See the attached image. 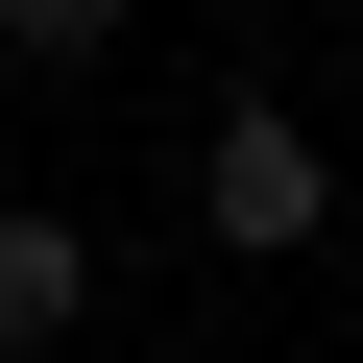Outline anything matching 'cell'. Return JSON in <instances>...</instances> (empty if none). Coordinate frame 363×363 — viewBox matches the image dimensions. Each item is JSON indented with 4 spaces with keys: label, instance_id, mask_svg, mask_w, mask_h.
<instances>
[{
    "label": "cell",
    "instance_id": "7a4b0ae2",
    "mask_svg": "<svg viewBox=\"0 0 363 363\" xmlns=\"http://www.w3.org/2000/svg\"><path fill=\"white\" fill-rule=\"evenodd\" d=\"M73 315H97V242L73 218H0V363H49Z\"/></svg>",
    "mask_w": 363,
    "mask_h": 363
},
{
    "label": "cell",
    "instance_id": "3957f363",
    "mask_svg": "<svg viewBox=\"0 0 363 363\" xmlns=\"http://www.w3.org/2000/svg\"><path fill=\"white\" fill-rule=\"evenodd\" d=\"M121 25H145V0H0V49H25V73H97Z\"/></svg>",
    "mask_w": 363,
    "mask_h": 363
},
{
    "label": "cell",
    "instance_id": "6da1fadb",
    "mask_svg": "<svg viewBox=\"0 0 363 363\" xmlns=\"http://www.w3.org/2000/svg\"><path fill=\"white\" fill-rule=\"evenodd\" d=\"M194 194H218V242H242V267H291V242L339 218V169H315V121H291V97H218V145H194Z\"/></svg>",
    "mask_w": 363,
    "mask_h": 363
},
{
    "label": "cell",
    "instance_id": "277c9868",
    "mask_svg": "<svg viewBox=\"0 0 363 363\" xmlns=\"http://www.w3.org/2000/svg\"><path fill=\"white\" fill-rule=\"evenodd\" d=\"M121 363H194V339H121Z\"/></svg>",
    "mask_w": 363,
    "mask_h": 363
}]
</instances>
